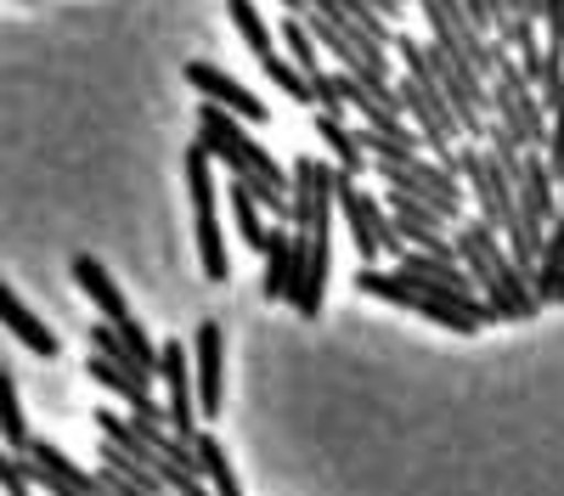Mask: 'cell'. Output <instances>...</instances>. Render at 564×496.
<instances>
[{"label":"cell","mask_w":564,"mask_h":496,"mask_svg":"<svg viewBox=\"0 0 564 496\" xmlns=\"http://www.w3.org/2000/svg\"><path fill=\"white\" fill-rule=\"evenodd\" d=\"M198 147L215 164H226L231 180H243L260 209H271L276 220H289V187H282L289 175H282V164L243 130V119H231V113H220V108L204 102V113H198Z\"/></svg>","instance_id":"cell-1"},{"label":"cell","mask_w":564,"mask_h":496,"mask_svg":"<svg viewBox=\"0 0 564 496\" xmlns=\"http://www.w3.org/2000/svg\"><path fill=\"white\" fill-rule=\"evenodd\" d=\"M356 288H361L367 299L401 305V310L423 316V322H435V328H446V333H457V339H475V333L491 322V316H475L468 305H457V299H446V294H430V288L406 283L401 271H361V277H356Z\"/></svg>","instance_id":"cell-2"},{"label":"cell","mask_w":564,"mask_h":496,"mask_svg":"<svg viewBox=\"0 0 564 496\" xmlns=\"http://www.w3.org/2000/svg\"><path fill=\"white\" fill-rule=\"evenodd\" d=\"M372 175L384 180V187H395V192H412V198H423L430 209H441L452 225L463 220V180L446 169V164H435V158H423V153H379L372 158Z\"/></svg>","instance_id":"cell-3"},{"label":"cell","mask_w":564,"mask_h":496,"mask_svg":"<svg viewBox=\"0 0 564 496\" xmlns=\"http://www.w3.org/2000/svg\"><path fill=\"white\" fill-rule=\"evenodd\" d=\"M186 192H193V220H198V260H204V277L226 283L231 277V254H226V225H220V192H215V169L209 153L193 142L186 153Z\"/></svg>","instance_id":"cell-4"},{"label":"cell","mask_w":564,"mask_h":496,"mask_svg":"<svg viewBox=\"0 0 564 496\" xmlns=\"http://www.w3.org/2000/svg\"><path fill=\"white\" fill-rule=\"evenodd\" d=\"M334 209H345L350 243H356V254H361L367 265H379L384 254H390V260H401V254H406V243H401V232H395L390 209H384L379 198H367L345 169H339V180H334Z\"/></svg>","instance_id":"cell-5"},{"label":"cell","mask_w":564,"mask_h":496,"mask_svg":"<svg viewBox=\"0 0 564 496\" xmlns=\"http://www.w3.org/2000/svg\"><path fill=\"white\" fill-rule=\"evenodd\" d=\"M452 164H457V180H468V187H475V198H480V220L497 225L502 243H508V232L520 225V187H513V180L502 175V164H497L491 153H480V147L452 153Z\"/></svg>","instance_id":"cell-6"},{"label":"cell","mask_w":564,"mask_h":496,"mask_svg":"<svg viewBox=\"0 0 564 496\" xmlns=\"http://www.w3.org/2000/svg\"><path fill=\"white\" fill-rule=\"evenodd\" d=\"M390 90H395L401 119L423 135V147H435V164H446V169H452V142L463 135V124H457V113L446 108V97H441V90L412 85V79H395ZM452 175H457V169H452Z\"/></svg>","instance_id":"cell-7"},{"label":"cell","mask_w":564,"mask_h":496,"mask_svg":"<svg viewBox=\"0 0 564 496\" xmlns=\"http://www.w3.org/2000/svg\"><path fill=\"white\" fill-rule=\"evenodd\" d=\"M289 180H294L289 187V225L300 238H322L327 220H334V180H339V169H327L322 158H300Z\"/></svg>","instance_id":"cell-8"},{"label":"cell","mask_w":564,"mask_h":496,"mask_svg":"<svg viewBox=\"0 0 564 496\" xmlns=\"http://www.w3.org/2000/svg\"><path fill=\"white\" fill-rule=\"evenodd\" d=\"M186 355H193V395H198V412L215 423L220 418V400H226V333L220 322H198L193 344H186Z\"/></svg>","instance_id":"cell-9"},{"label":"cell","mask_w":564,"mask_h":496,"mask_svg":"<svg viewBox=\"0 0 564 496\" xmlns=\"http://www.w3.org/2000/svg\"><path fill=\"white\" fill-rule=\"evenodd\" d=\"M23 463H29V485L45 491V496H97V474H85L52 440H29Z\"/></svg>","instance_id":"cell-10"},{"label":"cell","mask_w":564,"mask_h":496,"mask_svg":"<svg viewBox=\"0 0 564 496\" xmlns=\"http://www.w3.org/2000/svg\"><path fill=\"white\" fill-rule=\"evenodd\" d=\"M159 373H164V395H170V406H164V423L181 434V440H193L198 434V395H193V355H186V344H164L159 350Z\"/></svg>","instance_id":"cell-11"},{"label":"cell","mask_w":564,"mask_h":496,"mask_svg":"<svg viewBox=\"0 0 564 496\" xmlns=\"http://www.w3.org/2000/svg\"><path fill=\"white\" fill-rule=\"evenodd\" d=\"M395 271H401L406 283H417V288H430V294H446V299L468 305L475 316H491V310H486V299L475 294V283H468V271H463V265H446V260H430V254L406 249V254L395 260Z\"/></svg>","instance_id":"cell-12"},{"label":"cell","mask_w":564,"mask_h":496,"mask_svg":"<svg viewBox=\"0 0 564 496\" xmlns=\"http://www.w3.org/2000/svg\"><path fill=\"white\" fill-rule=\"evenodd\" d=\"M186 85L204 90L209 108H220V113H231V119H243V124H265V119H271L254 90H243L238 79H231L226 68H215V63H186Z\"/></svg>","instance_id":"cell-13"},{"label":"cell","mask_w":564,"mask_h":496,"mask_svg":"<svg viewBox=\"0 0 564 496\" xmlns=\"http://www.w3.org/2000/svg\"><path fill=\"white\" fill-rule=\"evenodd\" d=\"M327 271H334V232L305 238V243H300V265H294V288H289V305L305 316V322H316V316H322Z\"/></svg>","instance_id":"cell-14"},{"label":"cell","mask_w":564,"mask_h":496,"mask_svg":"<svg viewBox=\"0 0 564 496\" xmlns=\"http://www.w3.org/2000/svg\"><path fill=\"white\" fill-rule=\"evenodd\" d=\"M300 232H289V225H271L265 232V271H260V294L265 305H289V288H294V265H300Z\"/></svg>","instance_id":"cell-15"},{"label":"cell","mask_w":564,"mask_h":496,"mask_svg":"<svg viewBox=\"0 0 564 496\" xmlns=\"http://www.w3.org/2000/svg\"><path fill=\"white\" fill-rule=\"evenodd\" d=\"M74 283L90 294V305H97L102 310V322L108 328H119L124 322V316H130V305H124V294H119V283L108 277V271H102V260H90V254H74Z\"/></svg>","instance_id":"cell-16"},{"label":"cell","mask_w":564,"mask_h":496,"mask_svg":"<svg viewBox=\"0 0 564 496\" xmlns=\"http://www.w3.org/2000/svg\"><path fill=\"white\" fill-rule=\"evenodd\" d=\"M0 322H7V328H12V333H18V339H23L34 355H40V361H57V350H63V344H57V333L45 328L40 316H34V310H29V305H23V299L7 288V283H0Z\"/></svg>","instance_id":"cell-17"},{"label":"cell","mask_w":564,"mask_h":496,"mask_svg":"<svg viewBox=\"0 0 564 496\" xmlns=\"http://www.w3.org/2000/svg\"><path fill=\"white\" fill-rule=\"evenodd\" d=\"M536 283V305H564V203H558V220L547 225V243H542V260L531 271Z\"/></svg>","instance_id":"cell-18"},{"label":"cell","mask_w":564,"mask_h":496,"mask_svg":"<svg viewBox=\"0 0 564 496\" xmlns=\"http://www.w3.org/2000/svg\"><path fill=\"white\" fill-rule=\"evenodd\" d=\"M520 209H525L536 225H553V220H558V187H553V169H547V158H542V153H525Z\"/></svg>","instance_id":"cell-19"},{"label":"cell","mask_w":564,"mask_h":496,"mask_svg":"<svg viewBox=\"0 0 564 496\" xmlns=\"http://www.w3.org/2000/svg\"><path fill=\"white\" fill-rule=\"evenodd\" d=\"M193 458H198V480L209 485V496H243V485H238V469H231L226 445H220L209 429H198V434H193Z\"/></svg>","instance_id":"cell-20"},{"label":"cell","mask_w":564,"mask_h":496,"mask_svg":"<svg viewBox=\"0 0 564 496\" xmlns=\"http://www.w3.org/2000/svg\"><path fill=\"white\" fill-rule=\"evenodd\" d=\"M316 12H327L334 23H350V29H361L367 40H379V45H390L395 34H390V18H379L367 7V0H311Z\"/></svg>","instance_id":"cell-21"},{"label":"cell","mask_w":564,"mask_h":496,"mask_svg":"<svg viewBox=\"0 0 564 496\" xmlns=\"http://www.w3.org/2000/svg\"><path fill=\"white\" fill-rule=\"evenodd\" d=\"M226 12H231V23H238V34H243V45L260 57V63H271L282 45H276V34H271V23L260 18V7L254 0H226Z\"/></svg>","instance_id":"cell-22"},{"label":"cell","mask_w":564,"mask_h":496,"mask_svg":"<svg viewBox=\"0 0 564 496\" xmlns=\"http://www.w3.org/2000/svg\"><path fill=\"white\" fill-rule=\"evenodd\" d=\"M316 135H322V142H327V153H334L339 158V169L356 180L361 169H372V158L356 147V130H345V119H334V113H322L316 119Z\"/></svg>","instance_id":"cell-23"},{"label":"cell","mask_w":564,"mask_h":496,"mask_svg":"<svg viewBox=\"0 0 564 496\" xmlns=\"http://www.w3.org/2000/svg\"><path fill=\"white\" fill-rule=\"evenodd\" d=\"M231 220H238V238H243V249L249 254H265V214H260V203H254V192L243 187V180H231Z\"/></svg>","instance_id":"cell-24"},{"label":"cell","mask_w":564,"mask_h":496,"mask_svg":"<svg viewBox=\"0 0 564 496\" xmlns=\"http://www.w3.org/2000/svg\"><path fill=\"white\" fill-rule=\"evenodd\" d=\"M0 440H7V451H29V418H23V400H18V384H12V373H0Z\"/></svg>","instance_id":"cell-25"},{"label":"cell","mask_w":564,"mask_h":496,"mask_svg":"<svg viewBox=\"0 0 564 496\" xmlns=\"http://www.w3.org/2000/svg\"><path fill=\"white\" fill-rule=\"evenodd\" d=\"M276 45H282V52H289V63H294V68H300L305 79H316V74H322V63H316V40H311V29H305L300 18H289V23H282Z\"/></svg>","instance_id":"cell-26"},{"label":"cell","mask_w":564,"mask_h":496,"mask_svg":"<svg viewBox=\"0 0 564 496\" xmlns=\"http://www.w3.org/2000/svg\"><path fill=\"white\" fill-rule=\"evenodd\" d=\"M0 491H7V496H29L34 485H29V463L18 458V451H7V445H0Z\"/></svg>","instance_id":"cell-27"},{"label":"cell","mask_w":564,"mask_h":496,"mask_svg":"<svg viewBox=\"0 0 564 496\" xmlns=\"http://www.w3.org/2000/svg\"><path fill=\"white\" fill-rule=\"evenodd\" d=\"M547 169H553V187H558V203H564V119L547 124V147H542Z\"/></svg>","instance_id":"cell-28"},{"label":"cell","mask_w":564,"mask_h":496,"mask_svg":"<svg viewBox=\"0 0 564 496\" xmlns=\"http://www.w3.org/2000/svg\"><path fill=\"white\" fill-rule=\"evenodd\" d=\"M542 23H547V57H564V0H542Z\"/></svg>","instance_id":"cell-29"},{"label":"cell","mask_w":564,"mask_h":496,"mask_svg":"<svg viewBox=\"0 0 564 496\" xmlns=\"http://www.w3.org/2000/svg\"><path fill=\"white\" fill-rule=\"evenodd\" d=\"M367 7L379 12V18H390V23H395V18H401V12L412 7V0H367Z\"/></svg>","instance_id":"cell-30"},{"label":"cell","mask_w":564,"mask_h":496,"mask_svg":"<svg viewBox=\"0 0 564 496\" xmlns=\"http://www.w3.org/2000/svg\"><path fill=\"white\" fill-rule=\"evenodd\" d=\"M282 7H289V18H305V7H311V0H282Z\"/></svg>","instance_id":"cell-31"}]
</instances>
